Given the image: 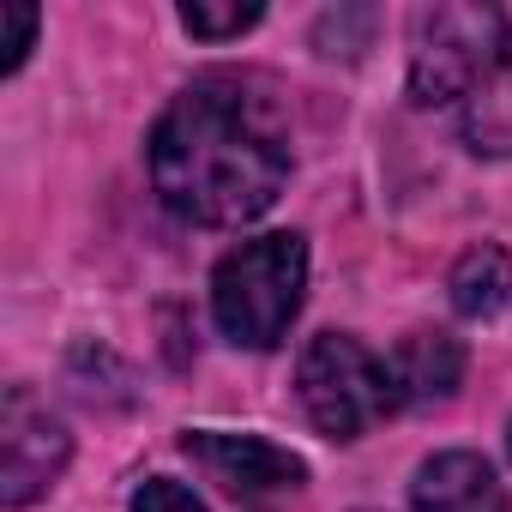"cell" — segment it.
Here are the masks:
<instances>
[{
  "mask_svg": "<svg viewBox=\"0 0 512 512\" xmlns=\"http://www.w3.org/2000/svg\"><path fill=\"white\" fill-rule=\"evenodd\" d=\"M145 163L157 199L181 223L235 229L278 205L290 181V127L253 79L205 73L157 115Z\"/></svg>",
  "mask_w": 512,
  "mask_h": 512,
  "instance_id": "cell-1",
  "label": "cell"
},
{
  "mask_svg": "<svg viewBox=\"0 0 512 512\" xmlns=\"http://www.w3.org/2000/svg\"><path fill=\"white\" fill-rule=\"evenodd\" d=\"M308 290V241L278 229L260 241L229 247L211 272V320L241 350H272L284 344L290 320L302 314Z\"/></svg>",
  "mask_w": 512,
  "mask_h": 512,
  "instance_id": "cell-2",
  "label": "cell"
},
{
  "mask_svg": "<svg viewBox=\"0 0 512 512\" xmlns=\"http://www.w3.org/2000/svg\"><path fill=\"white\" fill-rule=\"evenodd\" d=\"M512 61V19L500 7H422L410 25V97L452 103L482 91Z\"/></svg>",
  "mask_w": 512,
  "mask_h": 512,
  "instance_id": "cell-3",
  "label": "cell"
},
{
  "mask_svg": "<svg viewBox=\"0 0 512 512\" xmlns=\"http://www.w3.org/2000/svg\"><path fill=\"white\" fill-rule=\"evenodd\" d=\"M296 386H302V404L314 416V428L326 440H356L368 434L380 416L398 410V386H392V368L344 338V332H320L308 350H302V368H296Z\"/></svg>",
  "mask_w": 512,
  "mask_h": 512,
  "instance_id": "cell-4",
  "label": "cell"
},
{
  "mask_svg": "<svg viewBox=\"0 0 512 512\" xmlns=\"http://www.w3.org/2000/svg\"><path fill=\"white\" fill-rule=\"evenodd\" d=\"M67 452L73 440L49 416V404H37L31 386H7V398H0V500L31 506L67 470Z\"/></svg>",
  "mask_w": 512,
  "mask_h": 512,
  "instance_id": "cell-5",
  "label": "cell"
},
{
  "mask_svg": "<svg viewBox=\"0 0 512 512\" xmlns=\"http://www.w3.org/2000/svg\"><path fill=\"white\" fill-rule=\"evenodd\" d=\"M181 452L229 494H278V488H302L308 464L290 446H272L260 434H217V428H193L181 434Z\"/></svg>",
  "mask_w": 512,
  "mask_h": 512,
  "instance_id": "cell-6",
  "label": "cell"
},
{
  "mask_svg": "<svg viewBox=\"0 0 512 512\" xmlns=\"http://www.w3.org/2000/svg\"><path fill=\"white\" fill-rule=\"evenodd\" d=\"M410 512H506V488L482 452H440L416 470Z\"/></svg>",
  "mask_w": 512,
  "mask_h": 512,
  "instance_id": "cell-7",
  "label": "cell"
},
{
  "mask_svg": "<svg viewBox=\"0 0 512 512\" xmlns=\"http://www.w3.org/2000/svg\"><path fill=\"white\" fill-rule=\"evenodd\" d=\"M392 386H398V404H434L446 398L458 380H464V344L446 338V332H410L398 350H392Z\"/></svg>",
  "mask_w": 512,
  "mask_h": 512,
  "instance_id": "cell-8",
  "label": "cell"
},
{
  "mask_svg": "<svg viewBox=\"0 0 512 512\" xmlns=\"http://www.w3.org/2000/svg\"><path fill=\"white\" fill-rule=\"evenodd\" d=\"M452 308L464 314V320H488V314H500L506 302H512V253L500 247V241H482V247H470L464 260L452 266Z\"/></svg>",
  "mask_w": 512,
  "mask_h": 512,
  "instance_id": "cell-9",
  "label": "cell"
},
{
  "mask_svg": "<svg viewBox=\"0 0 512 512\" xmlns=\"http://www.w3.org/2000/svg\"><path fill=\"white\" fill-rule=\"evenodd\" d=\"M464 139L482 157H512V61L464 97Z\"/></svg>",
  "mask_w": 512,
  "mask_h": 512,
  "instance_id": "cell-10",
  "label": "cell"
},
{
  "mask_svg": "<svg viewBox=\"0 0 512 512\" xmlns=\"http://www.w3.org/2000/svg\"><path fill=\"white\" fill-rule=\"evenodd\" d=\"M260 19H266V13L253 7V0H247V7H199V0H193V7H181V25H187L193 37H205V43L241 37V31H253Z\"/></svg>",
  "mask_w": 512,
  "mask_h": 512,
  "instance_id": "cell-11",
  "label": "cell"
},
{
  "mask_svg": "<svg viewBox=\"0 0 512 512\" xmlns=\"http://www.w3.org/2000/svg\"><path fill=\"white\" fill-rule=\"evenodd\" d=\"M133 512H205V506L193 500L187 482H175V476H151V482H139Z\"/></svg>",
  "mask_w": 512,
  "mask_h": 512,
  "instance_id": "cell-12",
  "label": "cell"
},
{
  "mask_svg": "<svg viewBox=\"0 0 512 512\" xmlns=\"http://www.w3.org/2000/svg\"><path fill=\"white\" fill-rule=\"evenodd\" d=\"M31 37H37V7H0V49H7L0 67L7 73L31 55Z\"/></svg>",
  "mask_w": 512,
  "mask_h": 512,
  "instance_id": "cell-13",
  "label": "cell"
}]
</instances>
